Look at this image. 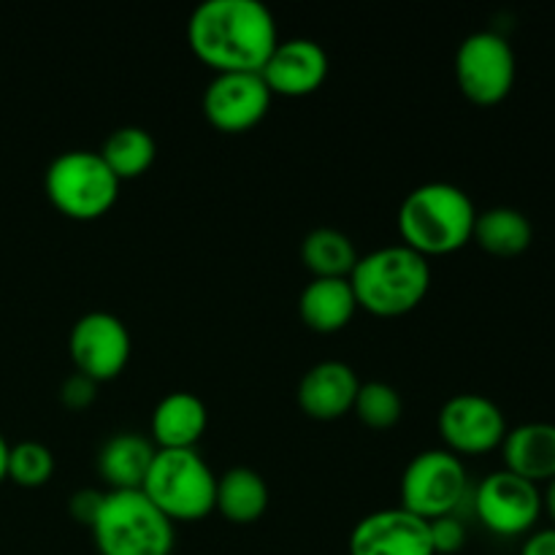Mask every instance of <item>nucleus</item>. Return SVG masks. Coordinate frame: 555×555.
<instances>
[{"label": "nucleus", "mask_w": 555, "mask_h": 555, "mask_svg": "<svg viewBox=\"0 0 555 555\" xmlns=\"http://www.w3.org/2000/svg\"><path fill=\"white\" fill-rule=\"evenodd\" d=\"M209 428V410L190 390H173L157 401L150 431L157 450H195Z\"/></svg>", "instance_id": "dca6fc26"}, {"label": "nucleus", "mask_w": 555, "mask_h": 555, "mask_svg": "<svg viewBox=\"0 0 555 555\" xmlns=\"http://www.w3.org/2000/svg\"><path fill=\"white\" fill-rule=\"evenodd\" d=\"M98 155L103 157V163L112 168L119 182H130V179H139L150 171L157 157V144L146 128L122 125L106 135Z\"/></svg>", "instance_id": "5701e85b"}, {"label": "nucleus", "mask_w": 555, "mask_h": 555, "mask_svg": "<svg viewBox=\"0 0 555 555\" xmlns=\"http://www.w3.org/2000/svg\"><path fill=\"white\" fill-rule=\"evenodd\" d=\"M350 555H434L428 520L404 507L377 509L352 529Z\"/></svg>", "instance_id": "ddd939ff"}, {"label": "nucleus", "mask_w": 555, "mask_h": 555, "mask_svg": "<svg viewBox=\"0 0 555 555\" xmlns=\"http://www.w3.org/2000/svg\"><path fill=\"white\" fill-rule=\"evenodd\" d=\"M356 309L350 280H312L298 298V314L314 334H336L347 328Z\"/></svg>", "instance_id": "6ab92c4d"}, {"label": "nucleus", "mask_w": 555, "mask_h": 555, "mask_svg": "<svg viewBox=\"0 0 555 555\" xmlns=\"http://www.w3.org/2000/svg\"><path fill=\"white\" fill-rule=\"evenodd\" d=\"M350 285L358 307L377 318H401L431 291V263L404 244H390L358 258Z\"/></svg>", "instance_id": "7ed1b4c3"}, {"label": "nucleus", "mask_w": 555, "mask_h": 555, "mask_svg": "<svg viewBox=\"0 0 555 555\" xmlns=\"http://www.w3.org/2000/svg\"><path fill=\"white\" fill-rule=\"evenodd\" d=\"M215 509L228 524H258L269 509V486L249 466H233L225 475L217 477Z\"/></svg>", "instance_id": "aec40b11"}, {"label": "nucleus", "mask_w": 555, "mask_h": 555, "mask_svg": "<svg viewBox=\"0 0 555 555\" xmlns=\"http://www.w3.org/2000/svg\"><path fill=\"white\" fill-rule=\"evenodd\" d=\"M502 455L504 469L534 486L555 480V426L553 423H524L513 428L504 437Z\"/></svg>", "instance_id": "f3484780"}, {"label": "nucleus", "mask_w": 555, "mask_h": 555, "mask_svg": "<svg viewBox=\"0 0 555 555\" xmlns=\"http://www.w3.org/2000/svg\"><path fill=\"white\" fill-rule=\"evenodd\" d=\"M119 179L98 152L68 150L54 157L43 177V190L60 215L70 220H101L119 198Z\"/></svg>", "instance_id": "423d86ee"}, {"label": "nucleus", "mask_w": 555, "mask_h": 555, "mask_svg": "<svg viewBox=\"0 0 555 555\" xmlns=\"http://www.w3.org/2000/svg\"><path fill=\"white\" fill-rule=\"evenodd\" d=\"M95 396H98L95 379L85 377V374H79V372L70 374V377L63 383V388H60V401H63V404L74 412L90 410L92 401H95Z\"/></svg>", "instance_id": "bb28decb"}, {"label": "nucleus", "mask_w": 555, "mask_h": 555, "mask_svg": "<svg viewBox=\"0 0 555 555\" xmlns=\"http://www.w3.org/2000/svg\"><path fill=\"white\" fill-rule=\"evenodd\" d=\"M472 238L488 255H496V258H518L534 242V228H531L529 217L524 211L509 209V206H493V209L477 211Z\"/></svg>", "instance_id": "412c9836"}, {"label": "nucleus", "mask_w": 555, "mask_h": 555, "mask_svg": "<svg viewBox=\"0 0 555 555\" xmlns=\"http://www.w3.org/2000/svg\"><path fill=\"white\" fill-rule=\"evenodd\" d=\"M475 513L493 534H529L542 515L540 486L507 469L491 472L475 491Z\"/></svg>", "instance_id": "9d476101"}, {"label": "nucleus", "mask_w": 555, "mask_h": 555, "mask_svg": "<svg viewBox=\"0 0 555 555\" xmlns=\"http://www.w3.org/2000/svg\"><path fill=\"white\" fill-rule=\"evenodd\" d=\"M361 379L345 361H320L301 377L296 390L298 406L312 421H339L352 412Z\"/></svg>", "instance_id": "2eb2a0df"}, {"label": "nucleus", "mask_w": 555, "mask_h": 555, "mask_svg": "<svg viewBox=\"0 0 555 555\" xmlns=\"http://www.w3.org/2000/svg\"><path fill=\"white\" fill-rule=\"evenodd\" d=\"M141 491L171 524H195L215 513L217 475L198 450H157Z\"/></svg>", "instance_id": "39448f33"}, {"label": "nucleus", "mask_w": 555, "mask_h": 555, "mask_svg": "<svg viewBox=\"0 0 555 555\" xmlns=\"http://www.w3.org/2000/svg\"><path fill=\"white\" fill-rule=\"evenodd\" d=\"M475 201L466 190L450 182H426L401 201L396 225L404 247L423 258H437L466 247L475 233Z\"/></svg>", "instance_id": "f03ea898"}, {"label": "nucleus", "mask_w": 555, "mask_h": 555, "mask_svg": "<svg viewBox=\"0 0 555 555\" xmlns=\"http://www.w3.org/2000/svg\"><path fill=\"white\" fill-rule=\"evenodd\" d=\"M188 43L215 74H260L280 30L260 0H204L188 20Z\"/></svg>", "instance_id": "f257e3e1"}, {"label": "nucleus", "mask_w": 555, "mask_h": 555, "mask_svg": "<svg viewBox=\"0 0 555 555\" xmlns=\"http://www.w3.org/2000/svg\"><path fill=\"white\" fill-rule=\"evenodd\" d=\"M358 258L352 238L336 228H314L301 242V260L314 280H350Z\"/></svg>", "instance_id": "4be33fe9"}, {"label": "nucleus", "mask_w": 555, "mask_h": 555, "mask_svg": "<svg viewBox=\"0 0 555 555\" xmlns=\"http://www.w3.org/2000/svg\"><path fill=\"white\" fill-rule=\"evenodd\" d=\"M103 496H106V491H95V488H81V491H76L68 502L70 518H74L76 524H81L90 529L92 520H95V515H98V509H101Z\"/></svg>", "instance_id": "cd10ccee"}, {"label": "nucleus", "mask_w": 555, "mask_h": 555, "mask_svg": "<svg viewBox=\"0 0 555 555\" xmlns=\"http://www.w3.org/2000/svg\"><path fill=\"white\" fill-rule=\"evenodd\" d=\"M444 450L453 455H482L502 448L507 437V421L499 404L480 393H459L448 399L437 417Z\"/></svg>", "instance_id": "9b49d317"}, {"label": "nucleus", "mask_w": 555, "mask_h": 555, "mask_svg": "<svg viewBox=\"0 0 555 555\" xmlns=\"http://www.w3.org/2000/svg\"><path fill=\"white\" fill-rule=\"evenodd\" d=\"M352 412L363 426L374 428V431H388L404 415V399L393 385L372 379V383H361Z\"/></svg>", "instance_id": "b1692460"}, {"label": "nucleus", "mask_w": 555, "mask_h": 555, "mask_svg": "<svg viewBox=\"0 0 555 555\" xmlns=\"http://www.w3.org/2000/svg\"><path fill=\"white\" fill-rule=\"evenodd\" d=\"M130 331L117 314L87 312L74 323L68 336V352L76 372L95 383H108L128 369Z\"/></svg>", "instance_id": "1a4fd4ad"}, {"label": "nucleus", "mask_w": 555, "mask_h": 555, "mask_svg": "<svg viewBox=\"0 0 555 555\" xmlns=\"http://www.w3.org/2000/svg\"><path fill=\"white\" fill-rule=\"evenodd\" d=\"M469 488L466 466L450 450H423L401 475V507L423 520L453 515Z\"/></svg>", "instance_id": "0eeeda50"}, {"label": "nucleus", "mask_w": 555, "mask_h": 555, "mask_svg": "<svg viewBox=\"0 0 555 555\" xmlns=\"http://www.w3.org/2000/svg\"><path fill=\"white\" fill-rule=\"evenodd\" d=\"M274 95L260 74H215L206 85L201 108L220 133H247L269 114Z\"/></svg>", "instance_id": "f8f14e48"}, {"label": "nucleus", "mask_w": 555, "mask_h": 555, "mask_svg": "<svg viewBox=\"0 0 555 555\" xmlns=\"http://www.w3.org/2000/svg\"><path fill=\"white\" fill-rule=\"evenodd\" d=\"M542 509H545V513L551 515V520H553V529H555V480L547 482L545 493H542Z\"/></svg>", "instance_id": "c756f323"}, {"label": "nucleus", "mask_w": 555, "mask_h": 555, "mask_svg": "<svg viewBox=\"0 0 555 555\" xmlns=\"http://www.w3.org/2000/svg\"><path fill=\"white\" fill-rule=\"evenodd\" d=\"M9 450L11 444L5 442L3 434H0V482L5 480V472H9Z\"/></svg>", "instance_id": "7c9ffc66"}, {"label": "nucleus", "mask_w": 555, "mask_h": 555, "mask_svg": "<svg viewBox=\"0 0 555 555\" xmlns=\"http://www.w3.org/2000/svg\"><path fill=\"white\" fill-rule=\"evenodd\" d=\"M428 534H431L434 555H453L466 545V526L455 515L428 520Z\"/></svg>", "instance_id": "a878e982"}, {"label": "nucleus", "mask_w": 555, "mask_h": 555, "mask_svg": "<svg viewBox=\"0 0 555 555\" xmlns=\"http://www.w3.org/2000/svg\"><path fill=\"white\" fill-rule=\"evenodd\" d=\"M520 555H555V529H542L526 540Z\"/></svg>", "instance_id": "c85d7f7f"}, {"label": "nucleus", "mask_w": 555, "mask_h": 555, "mask_svg": "<svg viewBox=\"0 0 555 555\" xmlns=\"http://www.w3.org/2000/svg\"><path fill=\"white\" fill-rule=\"evenodd\" d=\"M157 448L141 434H114L98 453V472L108 491H141Z\"/></svg>", "instance_id": "a211bd4d"}, {"label": "nucleus", "mask_w": 555, "mask_h": 555, "mask_svg": "<svg viewBox=\"0 0 555 555\" xmlns=\"http://www.w3.org/2000/svg\"><path fill=\"white\" fill-rule=\"evenodd\" d=\"M271 95L304 98L318 92L328 76V54L312 38H287L276 43L260 70Z\"/></svg>", "instance_id": "4468645a"}, {"label": "nucleus", "mask_w": 555, "mask_h": 555, "mask_svg": "<svg viewBox=\"0 0 555 555\" xmlns=\"http://www.w3.org/2000/svg\"><path fill=\"white\" fill-rule=\"evenodd\" d=\"M54 455L41 442H20L9 450V472L5 480L20 488H41L52 480Z\"/></svg>", "instance_id": "393cba45"}, {"label": "nucleus", "mask_w": 555, "mask_h": 555, "mask_svg": "<svg viewBox=\"0 0 555 555\" xmlns=\"http://www.w3.org/2000/svg\"><path fill=\"white\" fill-rule=\"evenodd\" d=\"M515 52L493 30L472 33L455 52V81L477 106H496L515 87Z\"/></svg>", "instance_id": "6e6552de"}, {"label": "nucleus", "mask_w": 555, "mask_h": 555, "mask_svg": "<svg viewBox=\"0 0 555 555\" xmlns=\"http://www.w3.org/2000/svg\"><path fill=\"white\" fill-rule=\"evenodd\" d=\"M90 531L101 555H171L177 540L144 491H106Z\"/></svg>", "instance_id": "20e7f679"}]
</instances>
